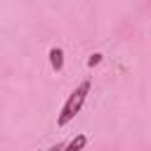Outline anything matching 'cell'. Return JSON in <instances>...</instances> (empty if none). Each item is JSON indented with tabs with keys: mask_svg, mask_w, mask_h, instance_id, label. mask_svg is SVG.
I'll list each match as a JSON object with an SVG mask.
<instances>
[{
	"mask_svg": "<svg viewBox=\"0 0 151 151\" xmlns=\"http://www.w3.org/2000/svg\"><path fill=\"white\" fill-rule=\"evenodd\" d=\"M87 94H90V80H83L71 94H68V99H66V104L61 106V113L57 116V125L59 127H64V125H68L73 118H76V113L83 109V104H85V99H87Z\"/></svg>",
	"mask_w": 151,
	"mask_h": 151,
	"instance_id": "obj_1",
	"label": "cell"
},
{
	"mask_svg": "<svg viewBox=\"0 0 151 151\" xmlns=\"http://www.w3.org/2000/svg\"><path fill=\"white\" fill-rule=\"evenodd\" d=\"M50 64H52L54 71H61V68H64V52H61L59 47H52V50H50Z\"/></svg>",
	"mask_w": 151,
	"mask_h": 151,
	"instance_id": "obj_2",
	"label": "cell"
},
{
	"mask_svg": "<svg viewBox=\"0 0 151 151\" xmlns=\"http://www.w3.org/2000/svg\"><path fill=\"white\" fill-rule=\"evenodd\" d=\"M85 144H87V137H85V134H78L76 139H71V142L66 144V149H68V151H78V149H83Z\"/></svg>",
	"mask_w": 151,
	"mask_h": 151,
	"instance_id": "obj_3",
	"label": "cell"
},
{
	"mask_svg": "<svg viewBox=\"0 0 151 151\" xmlns=\"http://www.w3.org/2000/svg\"><path fill=\"white\" fill-rule=\"evenodd\" d=\"M99 61H101V54H92V57L87 59V66H97Z\"/></svg>",
	"mask_w": 151,
	"mask_h": 151,
	"instance_id": "obj_4",
	"label": "cell"
}]
</instances>
